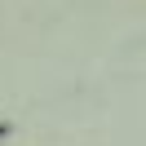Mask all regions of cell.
<instances>
[{"mask_svg": "<svg viewBox=\"0 0 146 146\" xmlns=\"http://www.w3.org/2000/svg\"><path fill=\"white\" fill-rule=\"evenodd\" d=\"M5 133H9V128H5V124H0V137H5Z\"/></svg>", "mask_w": 146, "mask_h": 146, "instance_id": "1", "label": "cell"}]
</instances>
